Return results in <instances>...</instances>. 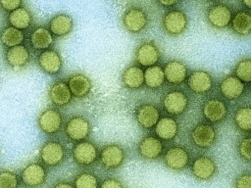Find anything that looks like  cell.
<instances>
[{"label": "cell", "mask_w": 251, "mask_h": 188, "mask_svg": "<svg viewBox=\"0 0 251 188\" xmlns=\"http://www.w3.org/2000/svg\"><path fill=\"white\" fill-rule=\"evenodd\" d=\"M157 2L164 7H172L176 5L178 2V0H157Z\"/></svg>", "instance_id": "cell-42"}, {"label": "cell", "mask_w": 251, "mask_h": 188, "mask_svg": "<svg viewBox=\"0 0 251 188\" xmlns=\"http://www.w3.org/2000/svg\"><path fill=\"white\" fill-rule=\"evenodd\" d=\"M23 0H0V7L6 12H12L21 7Z\"/></svg>", "instance_id": "cell-39"}, {"label": "cell", "mask_w": 251, "mask_h": 188, "mask_svg": "<svg viewBox=\"0 0 251 188\" xmlns=\"http://www.w3.org/2000/svg\"><path fill=\"white\" fill-rule=\"evenodd\" d=\"M190 156L188 151L182 146H172L164 154L165 165L176 171L183 170L189 164Z\"/></svg>", "instance_id": "cell-9"}, {"label": "cell", "mask_w": 251, "mask_h": 188, "mask_svg": "<svg viewBox=\"0 0 251 188\" xmlns=\"http://www.w3.org/2000/svg\"><path fill=\"white\" fill-rule=\"evenodd\" d=\"M71 93L76 98H83L90 93L91 80L83 73H75L71 75L67 82Z\"/></svg>", "instance_id": "cell-24"}, {"label": "cell", "mask_w": 251, "mask_h": 188, "mask_svg": "<svg viewBox=\"0 0 251 188\" xmlns=\"http://www.w3.org/2000/svg\"><path fill=\"white\" fill-rule=\"evenodd\" d=\"M229 24L234 33L240 36H246L251 32V16L245 11H239L232 16Z\"/></svg>", "instance_id": "cell-30"}, {"label": "cell", "mask_w": 251, "mask_h": 188, "mask_svg": "<svg viewBox=\"0 0 251 188\" xmlns=\"http://www.w3.org/2000/svg\"><path fill=\"white\" fill-rule=\"evenodd\" d=\"M4 57L6 64L15 70L25 68L29 64L31 58L29 50L23 44L7 48Z\"/></svg>", "instance_id": "cell-14"}, {"label": "cell", "mask_w": 251, "mask_h": 188, "mask_svg": "<svg viewBox=\"0 0 251 188\" xmlns=\"http://www.w3.org/2000/svg\"><path fill=\"white\" fill-rule=\"evenodd\" d=\"M162 25L165 32L169 35L178 36L186 30L188 18L186 14L180 10H172L164 15Z\"/></svg>", "instance_id": "cell-3"}, {"label": "cell", "mask_w": 251, "mask_h": 188, "mask_svg": "<svg viewBox=\"0 0 251 188\" xmlns=\"http://www.w3.org/2000/svg\"><path fill=\"white\" fill-rule=\"evenodd\" d=\"M164 110L172 116H179L183 114L189 105L187 95L180 90H173L168 92L162 101Z\"/></svg>", "instance_id": "cell-10"}, {"label": "cell", "mask_w": 251, "mask_h": 188, "mask_svg": "<svg viewBox=\"0 0 251 188\" xmlns=\"http://www.w3.org/2000/svg\"><path fill=\"white\" fill-rule=\"evenodd\" d=\"M47 178L45 167L39 163H31L24 167L21 173L23 183L28 188H38L42 186Z\"/></svg>", "instance_id": "cell-11"}, {"label": "cell", "mask_w": 251, "mask_h": 188, "mask_svg": "<svg viewBox=\"0 0 251 188\" xmlns=\"http://www.w3.org/2000/svg\"><path fill=\"white\" fill-rule=\"evenodd\" d=\"M19 179L15 172L11 170L0 171V188H18Z\"/></svg>", "instance_id": "cell-36"}, {"label": "cell", "mask_w": 251, "mask_h": 188, "mask_svg": "<svg viewBox=\"0 0 251 188\" xmlns=\"http://www.w3.org/2000/svg\"><path fill=\"white\" fill-rule=\"evenodd\" d=\"M237 151H238V154H239V157L249 163L250 160H251V138L250 136H246V137H243L239 143H238V146H237Z\"/></svg>", "instance_id": "cell-37"}, {"label": "cell", "mask_w": 251, "mask_h": 188, "mask_svg": "<svg viewBox=\"0 0 251 188\" xmlns=\"http://www.w3.org/2000/svg\"><path fill=\"white\" fill-rule=\"evenodd\" d=\"M187 85L193 93L202 95L208 93L213 88V78L206 70H197L189 74Z\"/></svg>", "instance_id": "cell-18"}, {"label": "cell", "mask_w": 251, "mask_h": 188, "mask_svg": "<svg viewBox=\"0 0 251 188\" xmlns=\"http://www.w3.org/2000/svg\"><path fill=\"white\" fill-rule=\"evenodd\" d=\"M233 188H251V174L244 171L238 174L233 181Z\"/></svg>", "instance_id": "cell-38"}, {"label": "cell", "mask_w": 251, "mask_h": 188, "mask_svg": "<svg viewBox=\"0 0 251 188\" xmlns=\"http://www.w3.org/2000/svg\"><path fill=\"white\" fill-rule=\"evenodd\" d=\"M234 73L243 83H249L251 81V60L249 58L240 60L235 66Z\"/></svg>", "instance_id": "cell-35"}, {"label": "cell", "mask_w": 251, "mask_h": 188, "mask_svg": "<svg viewBox=\"0 0 251 188\" xmlns=\"http://www.w3.org/2000/svg\"><path fill=\"white\" fill-rule=\"evenodd\" d=\"M48 97L53 105L57 107H64L72 101L71 90L65 81H55L51 84L48 90Z\"/></svg>", "instance_id": "cell-22"}, {"label": "cell", "mask_w": 251, "mask_h": 188, "mask_svg": "<svg viewBox=\"0 0 251 188\" xmlns=\"http://www.w3.org/2000/svg\"><path fill=\"white\" fill-rule=\"evenodd\" d=\"M37 125L43 133L54 135L62 128L63 117L61 113L55 109H45L37 117Z\"/></svg>", "instance_id": "cell-6"}, {"label": "cell", "mask_w": 251, "mask_h": 188, "mask_svg": "<svg viewBox=\"0 0 251 188\" xmlns=\"http://www.w3.org/2000/svg\"><path fill=\"white\" fill-rule=\"evenodd\" d=\"M65 134L72 141L85 140L90 134L89 120L81 116L71 118L65 125Z\"/></svg>", "instance_id": "cell-8"}, {"label": "cell", "mask_w": 251, "mask_h": 188, "mask_svg": "<svg viewBox=\"0 0 251 188\" xmlns=\"http://www.w3.org/2000/svg\"><path fill=\"white\" fill-rule=\"evenodd\" d=\"M191 174L199 181L211 180L217 172V164L213 158L209 156H198L190 165Z\"/></svg>", "instance_id": "cell-7"}, {"label": "cell", "mask_w": 251, "mask_h": 188, "mask_svg": "<svg viewBox=\"0 0 251 188\" xmlns=\"http://www.w3.org/2000/svg\"><path fill=\"white\" fill-rule=\"evenodd\" d=\"M8 22L11 26L20 30L27 29L32 23V15L28 9L25 7H19L16 10L10 12L8 16Z\"/></svg>", "instance_id": "cell-29"}, {"label": "cell", "mask_w": 251, "mask_h": 188, "mask_svg": "<svg viewBox=\"0 0 251 188\" xmlns=\"http://www.w3.org/2000/svg\"><path fill=\"white\" fill-rule=\"evenodd\" d=\"M234 123L241 131L249 132L251 129V109L250 107H241L237 109L233 117Z\"/></svg>", "instance_id": "cell-33"}, {"label": "cell", "mask_w": 251, "mask_h": 188, "mask_svg": "<svg viewBox=\"0 0 251 188\" xmlns=\"http://www.w3.org/2000/svg\"><path fill=\"white\" fill-rule=\"evenodd\" d=\"M206 18L208 23L215 28L222 29L229 25L232 11L225 4H217L210 7L206 13Z\"/></svg>", "instance_id": "cell-15"}, {"label": "cell", "mask_w": 251, "mask_h": 188, "mask_svg": "<svg viewBox=\"0 0 251 188\" xmlns=\"http://www.w3.org/2000/svg\"><path fill=\"white\" fill-rule=\"evenodd\" d=\"M73 185L75 188H99V180L94 173L83 171L75 176Z\"/></svg>", "instance_id": "cell-34"}, {"label": "cell", "mask_w": 251, "mask_h": 188, "mask_svg": "<svg viewBox=\"0 0 251 188\" xmlns=\"http://www.w3.org/2000/svg\"><path fill=\"white\" fill-rule=\"evenodd\" d=\"M52 33L44 26H38L29 35V43L35 50H46L53 44Z\"/></svg>", "instance_id": "cell-28"}, {"label": "cell", "mask_w": 251, "mask_h": 188, "mask_svg": "<svg viewBox=\"0 0 251 188\" xmlns=\"http://www.w3.org/2000/svg\"><path fill=\"white\" fill-rule=\"evenodd\" d=\"M37 64L41 70L50 75L59 73L63 67L62 58L54 49L43 50L37 57Z\"/></svg>", "instance_id": "cell-16"}, {"label": "cell", "mask_w": 251, "mask_h": 188, "mask_svg": "<svg viewBox=\"0 0 251 188\" xmlns=\"http://www.w3.org/2000/svg\"><path fill=\"white\" fill-rule=\"evenodd\" d=\"M39 156L45 165L59 166L66 159V149L59 141L49 140L41 146Z\"/></svg>", "instance_id": "cell-2"}, {"label": "cell", "mask_w": 251, "mask_h": 188, "mask_svg": "<svg viewBox=\"0 0 251 188\" xmlns=\"http://www.w3.org/2000/svg\"><path fill=\"white\" fill-rule=\"evenodd\" d=\"M122 82L128 89H138L144 84L143 70L138 66H129L122 73Z\"/></svg>", "instance_id": "cell-27"}, {"label": "cell", "mask_w": 251, "mask_h": 188, "mask_svg": "<svg viewBox=\"0 0 251 188\" xmlns=\"http://www.w3.org/2000/svg\"><path fill=\"white\" fill-rule=\"evenodd\" d=\"M165 80L171 84H180L187 78L188 69L186 65L180 61H169L163 69Z\"/></svg>", "instance_id": "cell-21"}, {"label": "cell", "mask_w": 251, "mask_h": 188, "mask_svg": "<svg viewBox=\"0 0 251 188\" xmlns=\"http://www.w3.org/2000/svg\"><path fill=\"white\" fill-rule=\"evenodd\" d=\"M202 114L206 120L211 123H217L224 120L226 117L227 106L224 101L218 98L209 99L202 107Z\"/></svg>", "instance_id": "cell-17"}, {"label": "cell", "mask_w": 251, "mask_h": 188, "mask_svg": "<svg viewBox=\"0 0 251 188\" xmlns=\"http://www.w3.org/2000/svg\"><path fill=\"white\" fill-rule=\"evenodd\" d=\"M99 188H125V186L119 179L108 177L102 181Z\"/></svg>", "instance_id": "cell-40"}, {"label": "cell", "mask_w": 251, "mask_h": 188, "mask_svg": "<svg viewBox=\"0 0 251 188\" xmlns=\"http://www.w3.org/2000/svg\"><path fill=\"white\" fill-rule=\"evenodd\" d=\"M242 1V4L247 8V9H250L251 7V0H241Z\"/></svg>", "instance_id": "cell-43"}, {"label": "cell", "mask_w": 251, "mask_h": 188, "mask_svg": "<svg viewBox=\"0 0 251 188\" xmlns=\"http://www.w3.org/2000/svg\"><path fill=\"white\" fill-rule=\"evenodd\" d=\"M101 165L106 169H116L120 167L126 160L124 148L118 144L104 146L98 155Z\"/></svg>", "instance_id": "cell-5"}, {"label": "cell", "mask_w": 251, "mask_h": 188, "mask_svg": "<svg viewBox=\"0 0 251 188\" xmlns=\"http://www.w3.org/2000/svg\"><path fill=\"white\" fill-rule=\"evenodd\" d=\"M160 118L159 109L150 103L140 105L135 111V119L139 126L144 129H151Z\"/></svg>", "instance_id": "cell-19"}, {"label": "cell", "mask_w": 251, "mask_h": 188, "mask_svg": "<svg viewBox=\"0 0 251 188\" xmlns=\"http://www.w3.org/2000/svg\"><path fill=\"white\" fill-rule=\"evenodd\" d=\"M192 143L201 149L212 147L216 141L217 134L215 128L207 123H199L193 127L190 133Z\"/></svg>", "instance_id": "cell-13"}, {"label": "cell", "mask_w": 251, "mask_h": 188, "mask_svg": "<svg viewBox=\"0 0 251 188\" xmlns=\"http://www.w3.org/2000/svg\"><path fill=\"white\" fill-rule=\"evenodd\" d=\"M51 188H75L74 185L68 181H59L55 183Z\"/></svg>", "instance_id": "cell-41"}, {"label": "cell", "mask_w": 251, "mask_h": 188, "mask_svg": "<svg viewBox=\"0 0 251 188\" xmlns=\"http://www.w3.org/2000/svg\"><path fill=\"white\" fill-rule=\"evenodd\" d=\"M25 40V34L23 30H20L13 26H6L0 32V42L4 47L10 48L23 44Z\"/></svg>", "instance_id": "cell-31"}, {"label": "cell", "mask_w": 251, "mask_h": 188, "mask_svg": "<svg viewBox=\"0 0 251 188\" xmlns=\"http://www.w3.org/2000/svg\"><path fill=\"white\" fill-rule=\"evenodd\" d=\"M149 24L147 13L137 6L127 8L122 15V24L129 33H139L143 31Z\"/></svg>", "instance_id": "cell-1"}, {"label": "cell", "mask_w": 251, "mask_h": 188, "mask_svg": "<svg viewBox=\"0 0 251 188\" xmlns=\"http://www.w3.org/2000/svg\"><path fill=\"white\" fill-rule=\"evenodd\" d=\"M73 159L80 166H90L98 159V149L90 141H79L73 148Z\"/></svg>", "instance_id": "cell-4"}, {"label": "cell", "mask_w": 251, "mask_h": 188, "mask_svg": "<svg viewBox=\"0 0 251 188\" xmlns=\"http://www.w3.org/2000/svg\"><path fill=\"white\" fill-rule=\"evenodd\" d=\"M74 21L71 16L67 14H58L54 16L49 22V31L52 35L62 37L66 36L73 30Z\"/></svg>", "instance_id": "cell-26"}, {"label": "cell", "mask_w": 251, "mask_h": 188, "mask_svg": "<svg viewBox=\"0 0 251 188\" xmlns=\"http://www.w3.org/2000/svg\"><path fill=\"white\" fill-rule=\"evenodd\" d=\"M160 59V51L153 42H143L135 50V60L141 67L156 65Z\"/></svg>", "instance_id": "cell-20"}, {"label": "cell", "mask_w": 251, "mask_h": 188, "mask_svg": "<svg viewBox=\"0 0 251 188\" xmlns=\"http://www.w3.org/2000/svg\"><path fill=\"white\" fill-rule=\"evenodd\" d=\"M155 132L158 138L165 141L175 139L178 133V124L174 118H160L155 124Z\"/></svg>", "instance_id": "cell-25"}, {"label": "cell", "mask_w": 251, "mask_h": 188, "mask_svg": "<svg viewBox=\"0 0 251 188\" xmlns=\"http://www.w3.org/2000/svg\"><path fill=\"white\" fill-rule=\"evenodd\" d=\"M164 151V144L160 138L153 135L143 137L137 145V153L140 158L147 161H154L161 157Z\"/></svg>", "instance_id": "cell-12"}, {"label": "cell", "mask_w": 251, "mask_h": 188, "mask_svg": "<svg viewBox=\"0 0 251 188\" xmlns=\"http://www.w3.org/2000/svg\"><path fill=\"white\" fill-rule=\"evenodd\" d=\"M144 83L149 88H160L165 83L164 70L160 66L154 65L143 70Z\"/></svg>", "instance_id": "cell-32"}, {"label": "cell", "mask_w": 251, "mask_h": 188, "mask_svg": "<svg viewBox=\"0 0 251 188\" xmlns=\"http://www.w3.org/2000/svg\"><path fill=\"white\" fill-rule=\"evenodd\" d=\"M219 89L226 99L235 100L241 97L245 90V85L235 75H228L222 80Z\"/></svg>", "instance_id": "cell-23"}]
</instances>
